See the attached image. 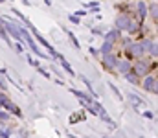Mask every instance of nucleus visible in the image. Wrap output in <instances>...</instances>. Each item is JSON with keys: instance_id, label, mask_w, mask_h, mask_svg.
I'll return each mask as SVG.
<instances>
[{"instance_id": "1", "label": "nucleus", "mask_w": 158, "mask_h": 138, "mask_svg": "<svg viewBox=\"0 0 158 138\" xmlns=\"http://www.w3.org/2000/svg\"><path fill=\"white\" fill-rule=\"evenodd\" d=\"M155 70H156V59H151V57L143 55V57H138V59L132 61V72H134L140 79H142L143 76L155 72Z\"/></svg>"}, {"instance_id": "2", "label": "nucleus", "mask_w": 158, "mask_h": 138, "mask_svg": "<svg viewBox=\"0 0 158 138\" xmlns=\"http://www.w3.org/2000/svg\"><path fill=\"white\" fill-rule=\"evenodd\" d=\"M140 87H142L145 92H149V94L156 96V94H158V79H156V74H155V72H151V74L143 76V77L140 79Z\"/></svg>"}, {"instance_id": "3", "label": "nucleus", "mask_w": 158, "mask_h": 138, "mask_svg": "<svg viewBox=\"0 0 158 138\" xmlns=\"http://www.w3.org/2000/svg\"><path fill=\"white\" fill-rule=\"evenodd\" d=\"M140 43L143 46V52H145V55L147 57H151V59H156L158 55V44H156V37L153 35H147V37H142L140 39Z\"/></svg>"}, {"instance_id": "4", "label": "nucleus", "mask_w": 158, "mask_h": 138, "mask_svg": "<svg viewBox=\"0 0 158 138\" xmlns=\"http://www.w3.org/2000/svg\"><path fill=\"white\" fill-rule=\"evenodd\" d=\"M123 53V57H127V59H131V61H134V59H138V57H143L145 55V52H143V46L140 41H132L131 46L125 50V52H121Z\"/></svg>"}, {"instance_id": "5", "label": "nucleus", "mask_w": 158, "mask_h": 138, "mask_svg": "<svg viewBox=\"0 0 158 138\" xmlns=\"http://www.w3.org/2000/svg\"><path fill=\"white\" fill-rule=\"evenodd\" d=\"M134 17V13H125V11H119L118 15H116V19H114V28L119 30L121 33H125V30H127V26H129V22H131V19Z\"/></svg>"}, {"instance_id": "6", "label": "nucleus", "mask_w": 158, "mask_h": 138, "mask_svg": "<svg viewBox=\"0 0 158 138\" xmlns=\"http://www.w3.org/2000/svg\"><path fill=\"white\" fill-rule=\"evenodd\" d=\"M134 15L138 20L145 22V19L149 17L147 15V0H134Z\"/></svg>"}, {"instance_id": "7", "label": "nucleus", "mask_w": 158, "mask_h": 138, "mask_svg": "<svg viewBox=\"0 0 158 138\" xmlns=\"http://www.w3.org/2000/svg\"><path fill=\"white\" fill-rule=\"evenodd\" d=\"M118 61H119V57L114 53V52L101 55V63H103V68H105V70H110V72H114V68H116Z\"/></svg>"}, {"instance_id": "8", "label": "nucleus", "mask_w": 158, "mask_h": 138, "mask_svg": "<svg viewBox=\"0 0 158 138\" xmlns=\"http://www.w3.org/2000/svg\"><path fill=\"white\" fill-rule=\"evenodd\" d=\"M131 70H132V61L127 59V57H121L118 61V65H116V68H114V72L119 74V76H123V74H127Z\"/></svg>"}, {"instance_id": "9", "label": "nucleus", "mask_w": 158, "mask_h": 138, "mask_svg": "<svg viewBox=\"0 0 158 138\" xmlns=\"http://www.w3.org/2000/svg\"><path fill=\"white\" fill-rule=\"evenodd\" d=\"M2 109H4V111H7V112H9L11 116L19 118V120H20V118L24 116V114H22V109H20V107H19V105H17V103H15L13 99H9V101H7V103H6V105L2 107Z\"/></svg>"}, {"instance_id": "10", "label": "nucleus", "mask_w": 158, "mask_h": 138, "mask_svg": "<svg viewBox=\"0 0 158 138\" xmlns=\"http://www.w3.org/2000/svg\"><path fill=\"white\" fill-rule=\"evenodd\" d=\"M121 37H123V33H121L119 30H116V28H110V30H107V31L103 33V39L109 41V43H112V44H118Z\"/></svg>"}, {"instance_id": "11", "label": "nucleus", "mask_w": 158, "mask_h": 138, "mask_svg": "<svg viewBox=\"0 0 158 138\" xmlns=\"http://www.w3.org/2000/svg\"><path fill=\"white\" fill-rule=\"evenodd\" d=\"M57 61L61 63V66H63V70H64V72H66L68 76H72V77H76V76H77V74H76V70L72 68V65H70V63L66 61V57H64L63 53H59V57H57Z\"/></svg>"}, {"instance_id": "12", "label": "nucleus", "mask_w": 158, "mask_h": 138, "mask_svg": "<svg viewBox=\"0 0 158 138\" xmlns=\"http://www.w3.org/2000/svg\"><path fill=\"white\" fill-rule=\"evenodd\" d=\"M70 92H72V94H74V96L77 98L79 101H85V103H92V99H94V98H92V96H90L88 92H85V90H77V89H70Z\"/></svg>"}, {"instance_id": "13", "label": "nucleus", "mask_w": 158, "mask_h": 138, "mask_svg": "<svg viewBox=\"0 0 158 138\" xmlns=\"http://www.w3.org/2000/svg\"><path fill=\"white\" fill-rule=\"evenodd\" d=\"M147 15H151L153 24L158 22V4L156 2H147Z\"/></svg>"}, {"instance_id": "14", "label": "nucleus", "mask_w": 158, "mask_h": 138, "mask_svg": "<svg viewBox=\"0 0 158 138\" xmlns=\"http://www.w3.org/2000/svg\"><path fill=\"white\" fill-rule=\"evenodd\" d=\"M76 77H79V79H81V81L85 83V87H86V92H88V94H90V96H92L94 99H98V98H99V96L96 94V90L92 89V81H90L88 77H85V76H76Z\"/></svg>"}, {"instance_id": "15", "label": "nucleus", "mask_w": 158, "mask_h": 138, "mask_svg": "<svg viewBox=\"0 0 158 138\" xmlns=\"http://www.w3.org/2000/svg\"><path fill=\"white\" fill-rule=\"evenodd\" d=\"M114 48H116V44H112V43H109V41H103V44L98 48V50H99V57H101V55H105V53L114 52Z\"/></svg>"}, {"instance_id": "16", "label": "nucleus", "mask_w": 158, "mask_h": 138, "mask_svg": "<svg viewBox=\"0 0 158 138\" xmlns=\"http://www.w3.org/2000/svg\"><path fill=\"white\" fill-rule=\"evenodd\" d=\"M129 99H131V103H132V107H134V109H138V107H142V105H143V99H142L136 92H129Z\"/></svg>"}, {"instance_id": "17", "label": "nucleus", "mask_w": 158, "mask_h": 138, "mask_svg": "<svg viewBox=\"0 0 158 138\" xmlns=\"http://www.w3.org/2000/svg\"><path fill=\"white\" fill-rule=\"evenodd\" d=\"M123 77H125V79L131 83V85H136V87L140 85V77H138V76H136L132 70H131V72H127V74H123Z\"/></svg>"}, {"instance_id": "18", "label": "nucleus", "mask_w": 158, "mask_h": 138, "mask_svg": "<svg viewBox=\"0 0 158 138\" xmlns=\"http://www.w3.org/2000/svg\"><path fill=\"white\" fill-rule=\"evenodd\" d=\"M63 31H66V35L70 37V41H72V44H74V48H76V50H81V43L77 41V37H76V33H74V31H70L68 28H63Z\"/></svg>"}, {"instance_id": "19", "label": "nucleus", "mask_w": 158, "mask_h": 138, "mask_svg": "<svg viewBox=\"0 0 158 138\" xmlns=\"http://www.w3.org/2000/svg\"><path fill=\"white\" fill-rule=\"evenodd\" d=\"M11 13H13V15H15V17H17L22 24H28V22H30V19H28V17H26L20 9H17V7H11Z\"/></svg>"}, {"instance_id": "20", "label": "nucleus", "mask_w": 158, "mask_h": 138, "mask_svg": "<svg viewBox=\"0 0 158 138\" xmlns=\"http://www.w3.org/2000/svg\"><path fill=\"white\" fill-rule=\"evenodd\" d=\"M11 114L7 112V111H4V109H0V125H4V123H9L11 122Z\"/></svg>"}, {"instance_id": "21", "label": "nucleus", "mask_w": 158, "mask_h": 138, "mask_svg": "<svg viewBox=\"0 0 158 138\" xmlns=\"http://www.w3.org/2000/svg\"><path fill=\"white\" fill-rule=\"evenodd\" d=\"M85 120H86V114H85L83 111H79V114H76V112H74V114L70 116V123H76V122H85Z\"/></svg>"}, {"instance_id": "22", "label": "nucleus", "mask_w": 158, "mask_h": 138, "mask_svg": "<svg viewBox=\"0 0 158 138\" xmlns=\"http://www.w3.org/2000/svg\"><path fill=\"white\" fill-rule=\"evenodd\" d=\"M11 48H13V50H15V52H17L19 55H20V53H26V48H24V43H20V41H15Z\"/></svg>"}, {"instance_id": "23", "label": "nucleus", "mask_w": 158, "mask_h": 138, "mask_svg": "<svg viewBox=\"0 0 158 138\" xmlns=\"http://www.w3.org/2000/svg\"><path fill=\"white\" fill-rule=\"evenodd\" d=\"M9 99H11V98H9V94H7V92L0 90V109H2V107H4V105L9 101Z\"/></svg>"}, {"instance_id": "24", "label": "nucleus", "mask_w": 158, "mask_h": 138, "mask_svg": "<svg viewBox=\"0 0 158 138\" xmlns=\"http://www.w3.org/2000/svg\"><path fill=\"white\" fill-rule=\"evenodd\" d=\"M90 31H92V35H101V37H103V33H105V31H103V26H99V24H98V26H90Z\"/></svg>"}, {"instance_id": "25", "label": "nucleus", "mask_w": 158, "mask_h": 138, "mask_svg": "<svg viewBox=\"0 0 158 138\" xmlns=\"http://www.w3.org/2000/svg\"><path fill=\"white\" fill-rule=\"evenodd\" d=\"M109 89H110V90L114 92V96L118 98L119 101L123 99V96H121V92H119V89H118V87H116V85H114V83H109Z\"/></svg>"}, {"instance_id": "26", "label": "nucleus", "mask_w": 158, "mask_h": 138, "mask_svg": "<svg viewBox=\"0 0 158 138\" xmlns=\"http://www.w3.org/2000/svg\"><path fill=\"white\" fill-rule=\"evenodd\" d=\"M26 59H28V63H30L33 68H39V66H40V63L37 61V59H35V57H31L30 53H26Z\"/></svg>"}, {"instance_id": "27", "label": "nucleus", "mask_w": 158, "mask_h": 138, "mask_svg": "<svg viewBox=\"0 0 158 138\" xmlns=\"http://www.w3.org/2000/svg\"><path fill=\"white\" fill-rule=\"evenodd\" d=\"M7 89H9V83H7V79L0 74V90H4V92H7Z\"/></svg>"}, {"instance_id": "28", "label": "nucleus", "mask_w": 158, "mask_h": 138, "mask_svg": "<svg viewBox=\"0 0 158 138\" xmlns=\"http://www.w3.org/2000/svg\"><path fill=\"white\" fill-rule=\"evenodd\" d=\"M68 22H70V24H76V26H77V24H81V17L74 15V13H70V15H68Z\"/></svg>"}, {"instance_id": "29", "label": "nucleus", "mask_w": 158, "mask_h": 138, "mask_svg": "<svg viewBox=\"0 0 158 138\" xmlns=\"http://www.w3.org/2000/svg\"><path fill=\"white\" fill-rule=\"evenodd\" d=\"M35 70L39 72V74L42 76V77H46V79H52V74H50V70H44L42 66H39V68H35Z\"/></svg>"}, {"instance_id": "30", "label": "nucleus", "mask_w": 158, "mask_h": 138, "mask_svg": "<svg viewBox=\"0 0 158 138\" xmlns=\"http://www.w3.org/2000/svg\"><path fill=\"white\" fill-rule=\"evenodd\" d=\"M88 53H90L92 57H99V50H98V48H94V46H90V48H88Z\"/></svg>"}, {"instance_id": "31", "label": "nucleus", "mask_w": 158, "mask_h": 138, "mask_svg": "<svg viewBox=\"0 0 158 138\" xmlns=\"http://www.w3.org/2000/svg\"><path fill=\"white\" fill-rule=\"evenodd\" d=\"M142 114H143L147 120H155V112H153V111H143Z\"/></svg>"}, {"instance_id": "32", "label": "nucleus", "mask_w": 158, "mask_h": 138, "mask_svg": "<svg viewBox=\"0 0 158 138\" xmlns=\"http://www.w3.org/2000/svg\"><path fill=\"white\" fill-rule=\"evenodd\" d=\"M74 15H77V17H85V15H88V11H86V9H76Z\"/></svg>"}, {"instance_id": "33", "label": "nucleus", "mask_w": 158, "mask_h": 138, "mask_svg": "<svg viewBox=\"0 0 158 138\" xmlns=\"http://www.w3.org/2000/svg\"><path fill=\"white\" fill-rule=\"evenodd\" d=\"M0 74H2V76H6V74H7V70H6V68H0Z\"/></svg>"}, {"instance_id": "34", "label": "nucleus", "mask_w": 158, "mask_h": 138, "mask_svg": "<svg viewBox=\"0 0 158 138\" xmlns=\"http://www.w3.org/2000/svg\"><path fill=\"white\" fill-rule=\"evenodd\" d=\"M22 4H24V6H31V2H30V0H22Z\"/></svg>"}, {"instance_id": "35", "label": "nucleus", "mask_w": 158, "mask_h": 138, "mask_svg": "<svg viewBox=\"0 0 158 138\" xmlns=\"http://www.w3.org/2000/svg\"><path fill=\"white\" fill-rule=\"evenodd\" d=\"M44 4H46V6L50 7V6H52V0H44Z\"/></svg>"}, {"instance_id": "36", "label": "nucleus", "mask_w": 158, "mask_h": 138, "mask_svg": "<svg viewBox=\"0 0 158 138\" xmlns=\"http://www.w3.org/2000/svg\"><path fill=\"white\" fill-rule=\"evenodd\" d=\"M0 4H6V0H0Z\"/></svg>"}, {"instance_id": "37", "label": "nucleus", "mask_w": 158, "mask_h": 138, "mask_svg": "<svg viewBox=\"0 0 158 138\" xmlns=\"http://www.w3.org/2000/svg\"><path fill=\"white\" fill-rule=\"evenodd\" d=\"M103 138H110V136H103Z\"/></svg>"}]
</instances>
